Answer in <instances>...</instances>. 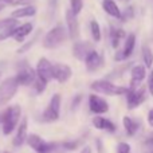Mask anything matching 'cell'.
Here are the masks:
<instances>
[{
	"label": "cell",
	"mask_w": 153,
	"mask_h": 153,
	"mask_svg": "<svg viewBox=\"0 0 153 153\" xmlns=\"http://www.w3.org/2000/svg\"><path fill=\"white\" fill-rule=\"evenodd\" d=\"M22 116V108L19 105H13L7 108L1 114H0V124H1V130L5 136L11 134L15 130L16 125L19 124V120Z\"/></svg>",
	"instance_id": "1"
},
{
	"label": "cell",
	"mask_w": 153,
	"mask_h": 153,
	"mask_svg": "<svg viewBox=\"0 0 153 153\" xmlns=\"http://www.w3.org/2000/svg\"><path fill=\"white\" fill-rule=\"evenodd\" d=\"M66 38H67L66 28H65L63 26H61V24H58V26H55L53 30H50V31L46 34V36L43 38V47L55 48V47H58L59 45H62V43L66 40Z\"/></svg>",
	"instance_id": "2"
},
{
	"label": "cell",
	"mask_w": 153,
	"mask_h": 153,
	"mask_svg": "<svg viewBox=\"0 0 153 153\" xmlns=\"http://www.w3.org/2000/svg\"><path fill=\"white\" fill-rule=\"evenodd\" d=\"M19 83L15 76H8L0 82V106H4L15 97Z\"/></svg>",
	"instance_id": "3"
},
{
	"label": "cell",
	"mask_w": 153,
	"mask_h": 153,
	"mask_svg": "<svg viewBox=\"0 0 153 153\" xmlns=\"http://www.w3.org/2000/svg\"><path fill=\"white\" fill-rule=\"evenodd\" d=\"M91 89L94 91L102 93L105 95H122L126 93L128 89L122 86H117V85L111 83V82L106 81V79H100V81H95L91 83Z\"/></svg>",
	"instance_id": "4"
},
{
	"label": "cell",
	"mask_w": 153,
	"mask_h": 153,
	"mask_svg": "<svg viewBox=\"0 0 153 153\" xmlns=\"http://www.w3.org/2000/svg\"><path fill=\"white\" fill-rule=\"evenodd\" d=\"M26 141L36 153H51V151L55 148V145L53 143H47L42 137H39L38 134H34V133L27 134Z\"/></svg>",
	"instance_id": "5"
},
{
	"label": "cell",
	"mask_w": 153,
	"mask_h": 153,
	"mask_svg": "<svg viewBox=\"0 0 153 153\" xmlns=\"http://www.w3.org/2000/svg\"><path fill=\"white\" fill-rule=\"evenodd\" d=\"M61 94H54L51 97V101L46 110L43 111V118L45 121H56L59 118V113H61Z\"/></svg>",
	"instance_id": "6"
},
{
	"label": "cell",
	"mask_w": 153,
	"mask_h": 153,
	"mask_svg": "<svg viewBox=\"0 0 153 153\" xmlns=\"http://www.w3.org/2000/svg\"><path fill=\"white\" fill-rule=\"evenodd\" d=\"M15 78H16V82L19 83V86H20V85L22 86H30V85H32L34 79L36 78V73H35V70L31 69L28 65L24 63L23 66L18 70V74L15 75Z\"/></svg>",
	"instance_id": "7"
},
{
	"label": "cell",
	"mask_w": 153,
	"mask_h": 153,
	"mask_svg": "<svg viewBox=\"0 0 153 153\" xmlns=\"http://www.w3.org/2000/svg\"><path fill=\"white\" fill-rule=\"evenodd\" d=\"M36 76H39L42 81L50 82L53 79V63L46 58H40V61L36 65Z\"/></svg>",
	"instance_id": "8"
},
{
	"label": "cell",
	"mask_w": 153,
	"mask_h": 153,
	"mask_svg": "<svg viewBox=\"0 0 153 153\" xmlns=\"http://www.w3.org/2000/svg\"><path fill=\"white\" fill-rule=\"evenodd\" d=\"M125 94H126V97H128V108L136 109L145 100V87H141L140 90L129 89V90H126Z\"/></svg>",
	"instance_id": "9"
},
{
	"label": "cell",
	"mask_w": 153,
	"mask_h": 153,
	"mask_svg": "<svg viewBox=\"0 0 153 153\" xmlns=\"http://www.w3.org/2000/svg\"><path fill=\"white\" fill-rule=\"evenodd\" d=\"M73 75L71 67L67 66L65 63H55L53 65V78L56 79L61 83H65L67 82Z\"/></svg>",
	"instance_id": "10"
},
{
	"label": "cell",
	"mask_w": 153,
	"mask_h": 153,
	"mask_svg": "<svg viewBox=\"0 0 153 153\" xmlns=\"http://www.w3.org/2000/svg\"><path fill=\"white\" fill-rule=\"evenodd\" d=\"M89 108L94 114H103L109 110L108 102L97 94H91L89 97Z\"/></svg>",
	"instance_id": "11"
},
{
	"label": "cell",
	"mask_w": 153,
	"mask_h": 153,
	"mask_svg": "<svg viewBox=\"0 0 153 153\" xmlns=\"http://www.w3.org/2000/svg\"><path fill=\"white\" fill-rule=\"evenodd\" d=\"M66 23H67V32H69L71 39H76L79 35V24H78V19L76 15L71 12V10L66 11Z\"/></svg>",
	"instance_id": "12"
},
{
	"label": "cell",
	"mask_w": 153,
	"mask_h": 153,
	"mask_svg": "<svg viewBox=\"0 0 153 153\" xmlns=\"http://www.w3.org/2000/svg\"><path fill=\"white\" fill-rule=\"evenodd\" d=\"M32 30H34V24L30 23V22L23 23V24H18V26L15 27V30H13V34L11 38H13L16 42H23L32 32Z\"/></svg>",
	"instance_id": "13"
},
{
	"label": "cell",
	"mask_w": 153,
	"mask_h": 153,
	"mask_svg": "<svg viewBox=\"0 0 153 153\" xmlns=\"http://www.w3.org/2000/svg\"><path fill=\"white\" fill-rule=\"evenodd\" d=\"M27 130H28V120H27V117H24V118L22 120V122L19 124L18 130H16V134H15V137H13V145L22 146L24 143H26Z\"/></svg>",
	"instance_id": "14"
},
{
	"label": "cell",
	"mask_w": 153,
	"mask_h": 153,
	"mask_svg": "<svg viewBox=\"0 0 153 153\" xmlns=\"http://www.w3.org/2000/svg\"><path fill=\"white\" fill-rule=\"evenodd\" d=\"M83 61H85V63H86L87 71H95V70H97L98 67H101V65L103 63L102 56H101L95 50L90 51Z\"/></svg>",
	"instance_id": "15"
},
{
	"label": "cell",
	"mask_w": 153,
	"mask_h": 153,
	"mask_svg": "<svg viewBox=\"0 0 153 153\" xmlns=\"http://www.w3.org/2000/svg\"><path fill=\"white\" fill-rule=\"evenodd\" d=\"M91 51V45L89 42H76L74 46H73V54L78 61H83L86 58V55Z\"/></svg>",
	"instance_id": "16"
},
{
	"label": "cell",
	"mask_w": 153,
	"mask_h": 153,
	"mask_svg": "<svg viewBox=\"0 0 153 153\" xmlns=\"http://www.w3.org/2000/svg\"><path fill=\"white\" fill-rule=\"evenodd\" d=\"M36 13V8L31 4H27V5H23V7H19L16 8L15 11H12L11 16L15 19H23V18H31Z\"/></svg>",
	"instance_id": "17"
},
{
	"label": "cell",
	"mask_w": 153,
	"mask_h": 153,
	"mask_svg": "<svg viewBox=\"0 0 153 153\" xmlns=\"http://www.w3.org/2000/svg\"><path fill=\"white\" fill-rule=\"evenodd\" d=\"M93 125L94 128L97 129H101V130H106V132H114L116 130V125L110 121V120L105 118L102 116H97L93 118Z\"/></svg>",
	"instance_id": "18"
},
{
	"label": "cell",
	"mask_w": 153,
	"mask_h": 153,
	"mask_svg": "<svg viewBox=\"0 0 153 153\" xmlns=\"http://www.w3.org/2000/svg\"><path fill=\"white\" fill-rule=\"evenodd\" d=\"M102 8L105 10V12L108 15L113 16L116 19H121L122 13L120 11V7L117 5V3L114 0H102Z\"/></svg>",
	"instance_id": "19"
},
{
	"label": "cell",
	"mask_w": 153,
	"mask_h": 153,
	"mask_svg": "<svg viewBox=\"0 0 153 153\" xmlns=\"http://www.w3.org/2000/svg\"><path fill=\"white\" fill-rule=\"evenodd\" d=\"M145 74H146V70H145V66H134L132 69V83H130V89H136L138 83L145 78Z\"/></svg>",
	"instance_id": "20"
},
{
	"label": "cell",
	"mask_w": 153,
	"mask_h": 153,
	"mask_svg": "<svg viewBox=\"0 0 153 153\" xmlns=\"http://www.w3.org/2000/svg\"><path fill=\"white\" fill-rule=\"evenodd\" d=\"M134 46H136V35L134 34H129L125 40V45H124V48L121 50V54H122V58L124 59H128L130 55H132L133 50H134Z\"/></svg>",
	"instance_id": "21"
},
{
	"label": "cell",
	"mask_w": 153,
	"mask_h": 153,
	"mask_svg": "<svg viewBox=\"0 0 153 153\" xmlns=\"http://www.w3.org/2000/svg\"><path fill=\"white\" fill-rule=\"evenodd\" d=\"M122 124H124V128H125V130H126L128 136H133L136 133L137 125L134 124V121H133L130 117H124V118H122Z\"/></svg>",
	"instance_id": "22"
},
{
	"label": "cell",
	"mask_w": 153,
	"mask_h": 153,
	"mask_svg": "<svg viewBox=\"0 0 153 153\" xmlns=\"http://www.w3.org/2000/svg\"><path fill=\"white\" fill-rule=\"evenodd\" d=\"M125 38V31L124 30H114L113 32H111V46H113V48H117L120 46V42H121L122 39Z\"/></svg>",
	"instance_id": "23"
},
{
	"label": "cell",
	"mask_w": 153,
	"mask_h": 153,
	"mask_svg": "<svg viewBox=\"0 0 153 153\" xmlns=\"http://www.w3.org/2000/svg\"><path fill=\"white\" fill-rule=\"evenodd\" d=\"M90 31H91V36H93V39H94V42H100L101 40V27L95 19H93V20L90 22Z\"/></svg>",
	"instance_id": "24"
},
{
	"label": "cell",
	"mask_w": 153,
	"mask_h": 153,
	"mask_svg": "<svg viewBox=\"0 0 153 153\" xmlns=\"http://www.w3.org/2000/svg\"><path fill=\"white\" fill-rule=\"evenodd\" d=\"M19 24L18 19L15 18H5V19H1L0 20V31H4V30H8V28H12V27H16Z\"/></svg>",
	"instance_id": "25"
},
{
	"label": "cell",
	"mask_w": 153,
	"mask_h": 153,
	"mask_svg": "<svg viewBox=\"0 0 153 153\" xmlns=\"http://www.w3.org/2000/svg\"><path fill=\"white\" fill-rule=\"evenodd\" d=\"M143 58L145 62V67H152L153 65V53L148 46H144L143 47Z\"/></svg>",
	"instance_id": "26"
},
{
	"label": "cell",
	"mask_w": 153,
	"mask_h": 153,
	"mask_svg": "<svg viewBox=\"0 0 153 153\" xmlns=\"http://www.w3.org/2000/svg\"><path fill=\"white\" fill-rule=\"evenodd\" d=\"M83 8V0H70V10L74 15L78 16Z\"/></svg>",
	"instance_id": "27"
},
{
	"label": "cell",
	"mask_w": 153,
	"mask_h": 153,
	"mask_svg": "<svg viewBox=\"0 0 153 153\" xmlns=\"http://www.w3.org/2000/svg\"><path fill=\"white\" fill-rule=\"evenodd\" d=\"M46 85H47V82L42 81V79H40L39 76H36V78L34 79V82H32L34 90H35V93H38V94H40V93H42L43 90L46 89Z\"/></svg>",
	"instance_id": "28"
},
{
	"label": "cell",
	"mask_w": 153,
	"mask_h": 153,
	"mask_svg": "<svg viewBox=\"0 0 153 153\" xmlns=\"http://www.w3.org/2000/svg\"><path fill=\"white\" fill-rule=\"evenodd\" d=\"M82 141H83V140L78 138V140H74V141H67V143H63L62 145H63L65 149H70V151H74V149H76L79 145H81Z\"/></svg>",
	"instance_id": "29"
},
{
	"label": "cell",
	"mask_w": 153,
	"mask_h": 153,
	"mask_svg": "<svg viewBox=\"0 0 153 153\" xmlns=\"http://www.w3.org/2000/svg\"><path fill=\"white\" fill-rule=\"evenodd\" d=\"M38 35H39V32H38V34L35 35V38H32V39L30 40L28 43H26V45H24L22 48H19V50H18V53H19V54H23V53H26V51H28V50H30V47H31V46L35 43V40L38 39Z\"/></svg>",
	"instance_id": "30"
},
{
	"label": "cell",
	"mask_w": 153,
	"mask_h": 153,
	"mask_svg": "<svg viewBox=\"0 0 153 153\" xmlns=\"http://www.w3.org/2000/svg\"><path fill=\"white\" fill-rule=\"evenodd\" d=\"M117 153H130V145L128 143H120L117 145Z\"/></svg>",
	"instance_id": "31"
},
{
	"label": "cell",
	"mask_w": 153,
	"mask_h": 153,
	"mask_svg": "<svg viewBox=\"0 0 153 153\" xmlns=\"http://www.w3.org/2000/svg\"><path fill=\"white\" fill-rule=\"evenodd\" d=\"M148 89H149V91H151V95L153 97V70L151 71V74H149V79H148Z\"/></svg>",
	"instance_id": "32"
},
{
	"label": "cell",
	"mask_w": 153,
	"mask_h": 153,
	"mask_svg": "<svg viewBox=\"0 0 153 153\" xmlns=\"http://www.w3.org/2000/svg\"><path fill=\"white\" fill-rule=\"evenodd\" d=\"M81 101H82V95L79 94V95H76V97L74 98V101H73V109H75L76 106L81 103Z\"/></svg>",
	"instance_id": "33"
},
{
	"label": "cell",
	"mask_w": 153,
	"mask_h": 153,
	"mask_svg": "<svg viewBox=\"0 0 153 153\" xmlns=\"http://www.w3.org/2000/svg\"><path fill=\"white\" fill-rule=\"evenodd\" d=\"M148 124L153 128V108L149 110V113H148Z\"/></svg>",
	"instance_id": "34"
},
{
	"label": "cell",
	"mask_w": 153,
	"mask_h": 153,
	"mask_svg": "<svg viewBox=\"0 0 153 153\" xmlns=\"http://www.w3.org/2000/svg\"><path fill=\"white\" fill-rule=\"evenodd\" d=\"M81 153H91V149H90V146H85Z\"/></svg>",
	"instance_id": "35"
},
{
	"label": "cell",
	"mask_w": 153,
	"mask_h": 153,
	"mask_svg": "<svg viewBox=\"0 0 153 153\" xmlns=\"http://www.w3.org/2000/svg\"><path fill=\"white\" fill-rule=\"evenodd\" d=\"M146 145H148V146H152V148H153V137H151L148 141H146Z\"/></svg>",
	"instance_id": "36"
},
{
	"label": "cell",
	"mask_w": 153,
	"mask_h": 153,
	"mask_svg": "<svg viewBox=\"0 0 153 153\" xmlns=\"http://www.w3.org/2000/svg\"><path fill=\"white\" fill-rule=\"evenodd\" d=\"M0 3H3V4H11V5H12V0H0Z\"/></svg>",
	"instance_id": "37"
},
{
	"label": "cell",
	"mask_w": 153,
	"mask_h": 153,
	"mask_svg": "<svg viewBox=\"0 0 153 153\" xmlns=\"http://www.w3.org/2000/svg\"><path fill=\"white\" fill-rule=\"evenodd\" d=\"M4 5H5V4H3V3H0V11H1L3 8H4Z\"/></svg>",
	"instance_id": "38"
},
{
	"label": "cell",
	"mask_w": 153,
	"mask_h": 153,
	"mask_svg": "<svg viewBox=\"0 0 153 153\" xmlns=\"http://www.w3.org/2000/svg\"><path fill=\"white\" fill-rule=\"evenodd\" d=\"M3 153H11V152H3Z\"/></svg>",
	"instance_id": "39"
},
{
	"label": "cell",
	"mask_w": 153,
	"mask_h": 153,
	"mask_svg": "<svg viewBox=\"0 0 153 153\" xmlns=\"http://www.w3.org/2000/svg\"><path fill=\"white\" fill-rule=\"evenodd\" d=\"M122 1H128V0H122Z\"/></svg>",
	"instance_id": "40"
},
{
	"label": "cell",
	"mask_w": 153,
	"mask_h": 153,
	"mask_svg": "<svg viewBox=\"0 0 153 153\" xmlns=\"http://www.w3.org/2000/svg\"><path fill=\"white\" fill-rule=\"evenodd\" d=\"M13 1H15V0H12V4H13Z\"/></svg>",
	"instance_id": "41"
},
{
	"label": "cell",
	"mask_w": 153,
	"mask_h": 153,
	"mask_svg": "<svg viewBox=\"0 0 153 153\" xmlns=\"http://www.w3.org/2000/svg\"><path fill=\"white\" fill-rule=\"evenodd\" d=\"M0 76H1V74H0Z\"/></svg>",
	"instance_id": "42"
},
{
	"label": "cell",
	"mask_w": 153,
	"mask_h": 153,
	"mask_svg": "<svg viewBox=\"0 0 153 153\" xmlns=\"http://www.w3.org/2000/svg\"><path fill=\"white\" fill-rule=\"evenodd\" d=\"M152 153H153V152H152Z\"/></svg>",
	"instance_id": "43"
}]
</instances>
